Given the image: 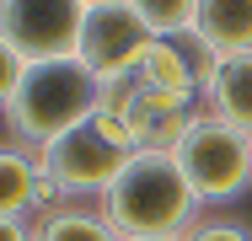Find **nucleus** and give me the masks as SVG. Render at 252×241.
<instances>
[{
	"label": "nucleus",
	"mask_w": 252,
	"mask_h": 241,
	"mask_svg": "<svg viewBox=\"0 0 252 241\" xmlns=\"http://www.w3.org/2000/svg\"><path fill=\"white\" fill-rule=\"evenodd\" d=\"M102 102V81L81 59H49V64H22L11 86H0L5 107V134L27 145L32 155H43L54 140H64L70 129L92 123Z\"/></svg>",
	"instance_id": "nucleus-1"
},
{
	"label": "nucleus",
	"mask_w": 252,
	"mask_h": 241,
	"mask_svg": "<svg viewBox=\"0 0 252 241\" xmlns=\"http://www.w3.org/2000/svg\"><path fill=\"white\" fill-rule=\"evenodd\" d=\"M102 214L124 231V241L188 236L199 220V193L183 177L172 150H134L124 177L102 198Z\"/></svg>",
	"instance_id": "nucleus-2"
},
{
	"label": "nucleus",
	"mask_w": 252,
	"mask_h": 241,
	"mask_svg": "<svg viewBox=\"0 0 252 241\" xmlns=\"http://www.w3.org/2000/svg\"><path fill=\"white\" fill-rule=\"evenodd\" d=\"M172 155H177L183 177L193 182L199 204H225L252 188V134L225 123L220 113H199Z\"/></svg>",
	"instance_id": "nucleus-3"
},
{
	"label": "nucleus",
	"mask_w": 252,
	"mask_h": 241,
	"mask_svg": "<svg viewBox=\"0 0 252 241\" xmlns=\"http://www.w3.org/2000/svg\"><path fill=\"white\" fill-rule=\"evenodd\" d=\"M86 5L81 0H0V59L49 64L81 54Z\"/></svg>",
	"instance_id": "nucleus-4"
},
{
	"label": "nucleus",
	"mask_w": 252,
	"mask_h": 241,
	"mask_svg": "<svg viewBox=\"0 0 252 241\" xmlns=\"http://www.w3.org/2000/svg\"><path fill=\"white\" fill-rule=\"evenodd\" d=\"M129 155H134V145H124L107 123H81V129H70L64 140H54L43 150V172L54 177V188L64 204H75V198H107V188L124 177V166H129Z\"/></svg>",
	"instance_id": "nucleus-5"
},
{
	"label": "nucleus",
	"mask_w": 252,
	"mask_h": 241,
	"mask_svg": "<svg viewBox=\"0 0 252 241\" xmlns=\"http://www.w3.org/2000/svg\"><path fill=\"white\" fill-rule=\"evenodd\" d=\"M156 32L134 16V5L124 0V5H97V11H86V27H81V64L97 75L102 86H113V81H129L134 70H140V59L151 54Z\"/></svg>",
	"instance_id": "nucleus-6"
},
{
	"label": "nucleus",
	"mask_w": 252,
	"mask_h": 241,
	"mask_svg": "<svg viewBox=\"0 0 252 241\" xmlns=\"http://www.w3.org/2000/svg\"><path fill=\"white\" fill-rule=\"evenodd\" d=\"M59 204L64 198L54 188V177L43 172V155L5 140V150H0V220H43Z\"/></svg>",
	"instance_id": "nucleus-7"
},
{
	"label": "nucleus",
	"mask_w": 252,
	"mask_h": 241,
	"mask_svg": "<svg viewBox=\"0 0 252 241\" xmlns=\"http://www.w3.org/2000/svg\"><path fill=\"white\" fill-rule=\"evenodd\" d=\"M134 86H145V91H156V96H177V102H204L199 75H193L188 54L172 43V38H156L151 43V54H145L140 70H134Z\"/></svg>",
	"instance_id": "nucleus-8"
},
{
	"label": "nucleus",
	"mask_w": 252,
	"mask_h": 241,
	"mask_svg": "<svg viewBox=\"0 0 252 241\" xmlns=\"http://www.w3.org/2000/svg\"><path fill=\"white\" fill-rule=\"evenodd\" d=\"M193 32H199L220 59L252 54V0H199Z\"/></svg>",
	"instance_id": "nucleus-9"
},
{
	"label": "nucleus",
	"mask_w": 252,
	"mask_h": 241,
	"mask_svg": "<svg viewBox=\"0 0 252 241\" xmlns=\"http://www.w3.org/2000/svg\"><path fill=\"white\" fill-rule=\"evenodd\" d=\"M204 102H209V113H220L225 123H236V129H247V134H252V54L225 59Z\"/></svg>",
	"instance_id": "nucleus-10"
},
{
	"label": "nucleus",
	"mask_w": 252,
	"mask_h": 241,
	"mask_svg": "<svg viewBox=\"0 0 252 241\" xmlns=\"http://www.w3.org/2000/svg\"><path fill=\"white\" fill-rule=\"evenodd\" d=\"M38 241H124V231L97 209H86V204H59L49 209L43 220H38Z\"/></svg>",
	"instance_id": "nucleus-11"
},
{
	"label": "nucleus",
	"mask_w": 252,
	"mask_h": 241,
	"mask_svg": "<svg viewBox=\"0 0 252 241\" xmlns=\"http://www.w3.org/2000/svg\"><path fill=\"white\" fill-rule=\"evenodd\" d=\"M129 5L156 38H183L199 22V0H129Z\"/></svg>",
	"instance_id": "nucleus-12"
},
{
	"label": "nucleus",
	"mask_w": 252,
	"mask_h": 241,
	"mask_svg": "<svg viewBox=\"0 0 252 241\" xmlns=\"http://www.w3.org/2000/svg\"><path fill=\"white\" fill-rule=\"evenodd\" d=\"M183 241H252V225H242V220H220V214H215V220L199 214L193 231H188Z\"/></svg>",
	"instance_id": "nucleus-13"
},
{
	"label": "nucleus",
	"mask_w": 252,
	"mask_h": 241,
	"mask_svg": "<svg viewBox=\"0 0 252 241\" xmlns=\"http://www.w3.org/2000/svg\"><path fill=\"white\" fill-rule=\"evenodd\" d=\"M0 241H38V220H0Z\"/></svg>",
	"instance_id": "nucleus-14"
},
{
	"label": "nucleus",
	"mask_w": 252,
	"mask_h": 241,
	"mask_svg": "<svg viewBox=\"0 0 252 241\" xmlns=\"http://www.w3.org/2000/svg\"><path fill=\"white\" fill-rule=\"evenodd\" d=\"M86 11H97V5H124V0H81Z\"/></svg>",
	"instance_id": "nucleus-15"
},
{
	"label": "nucleus",
	"mask_w": 252,
	"mask_h": 241,
	"mask_svg": "<svg viewBox=\"0 0 252 241\" xmlns=\"http://www.w3.org/2000/svg\"><path fill=\"white\" fill-rule=\"evenodd\" d=\"M151 241H183V236H151Z\"/></svg>",
	"instance_id": "nucleus-16"
}]
</instances>
